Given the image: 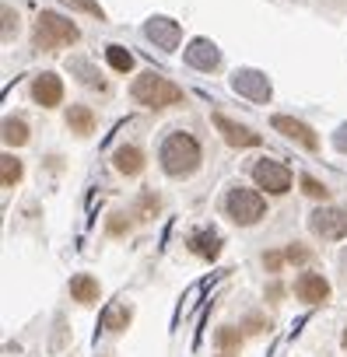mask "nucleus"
Returning a JSON list of instances; mask_svg holds the SVG:
<instances>
[{"mask_svg": "<svg viewBox=\"0 0 347 357\" xmlns=\"http://www.w3.org/2000/svg\"><path fill=\"white\" fill-rule=\"evenodd\" d=\"M158 165L168 178H190L204 165V147L193 133L172 130V133H165V140L158 147Z\"/></svg>", "mask_w": 347, "mask_h": 357, "instance_id": "1", "label": "nucleus"}, {"mask_svg": "<svg viewBox=\"0 0 347 357\" xmlns=\"http://www.w3.org/2000/svg\"><path fill=\"white\" fill-rule=\"evenodd\" d=\"M81 39V29L67 18V15H57V11H43L32 25V46L39 53H57V50H67Z\"/></svg>", "mask_w": 347, "mask_h": 357, "instance_id": "2", "label": "nucleus"}, {"mask_svg": "<svg viewBox=\"0 0 347 357\" xmlns=\"http://www.w3.org/2000/svg\"><path fill=\"white\" fill-rule=\"evenodd\" d=\"M130 98H133L137 105H144V109L161 112V109L179 105L186 95H183V88H179V84H172L168 77H161V74L147 70V74H140V77L130 84Z\"/></svg>", "mask_w": 347, "mask_h": 357, "instance_id": "3", "label": "nucleus"}, {"mask_svg": "<svg viewBox=\"0 0 347 357\" xmlns=\"http://www.w3.org/2000/svg\"><path fill=\"white\" fill-rule=\"evenodd\" d=\"M225 214L239 225V228H253L267 218V200L260 190H249V186H232L225 193Z\"/></svg>", "mask_w": 347, "mask_h": 357, "instance_id": "4", "label": "nucleus"}, {"mask_svg": "<svg viewBox=\"0 0 347 357\" xmlns=\"http://www.w3.org/2000/svg\"><path fill=\"white\" fill-rule=\"evenodd\" d=\"M309 231L323 242H340L347 238V211L344 207H316L309 214Z\"/></svg>", "mask_w": 347, "mask_h": 357, "instance_id": "5", "label": "nucleus"}, {"mask_svg": "<svg viewBox=\"0 0 347 357\" xmlns=\"http://www.w3.org/2000/svg\"><path fill=\"white\" fill-rule=\"evenodd\" d=\"M291 168L288 165H281V161H256L253 165V183L260 186V190H267V197H284L288 190H291Z\"/></svg>", "mask_w": 347, "mask_h": 357, "instance_id": "6", "label": "nucleus"}, {"mask_svg": "<svg viewBox=\"0 0 347 357\" xmlns=\"http://www.w3.org/2000/svg\"><path fill=\"white\" fill-rule=\"evenodd\" d=\"M270 126H274L277 133H284L288 140H295L298 147H305V151H319V137H316V130H312L309 123H302V119H295V116L277 112V116L270 119Z\"/></svg>", "mask_w": 347, "mask_h": 357, "instance_id": "7", "label": "nucleus"}, {"mask_svg": "<svg viewBox=\"0 0 347 357\" xmlns=\"http://www.w3.org/2000/svg\"><path fill=\"white\" fill-rule=\"evenodd\" d=\"M214 126H218V133L225 137L228 147H239V151H242V147H260V144H263V137H260L256 130H249V126L228 119L225 112H214Z\"/></svg>", "mask_w": 347, "mask_h": 357, "instance_id": "8", "label": "nucleus"}, {"mask_svg": "<svg viewBox=\"0 0 347 357\" xmlns=\"http://www.w3.org/2000/svg\"><path fill=\"white\" fill-rule=\"evenodd\" d=\"M295 298L305 301V305H323V301L330 298V280H326L323 273L305 270V273H298V280H295Z\"/></svg>", "mask_w": 347, "mask_h": 357, "instance_id": "9", "label": "nucleus"}, {"mask_svg": "<svg viewBox=\"0 0 347 357\" xmlns=\"http://www.w3.org/2000/svg\"><path fill=\"white\" fill-rule=\"evenodd\" d=\"M32 98H36V105H43V109H57V105L64 102V81H60L53 70L39 74V77L32 81Z\"/></svg>", "mask_w": 347, "mask_h": 357, "instance_id": "10", "label": "nucleus"}, {"mask_svg": "<svg viewBox=\"0 0 347 357\" xmlns=\"http://www.w3.org/2000/svg\"><path fill=\"white\" fill-rule=\"evenodd\" d=\"M144 165H147V158H144V151H140L137 144H119V147L112 151V168H116L119 175H126V178L140 175Z\"/></svg>", "mask_w": 347, "mask_h": 357, "instance_id": "11", "label": "nucleus"}, {"mask_svg": "<svg viewBox=\"0 0 347 357\" xmlns=\"http://www.w3.org/2000/svg\"><path fill=\"white\" fill-rule=\"evenodd\" d=\"M232 88H235L239 95L256 98V102H267V98H270V81H267L263 74H256V70H239V74L232 77Z\"/></svg>", "mask_w": 347, "mask_h": 357, "instance_id": "12", "label": "nucleus"}, {"mask_svg": "<svg viewBox=\"0 0 347 357\" xmlns=\"http://www.w3.org/2000/svg\"><path fill=\"white\" fill-rule=\"evenodd\" d=\"M186 63L197 67V70H214V67L221 63V53H218L214 43H207V39H193L190 50H186Z\"/></svg>", "mask_w": 347, "mask_h": 357, "instance_id": "13", "label": "nucleus"}, {"mask_svg": "<svg viewBox=\"0 0 347 357\" xmlns=\"http://www.w3.org/2000/svg\"><path fill=\"white\" fill-rule=\"evenodd\" d=\"M144 36L151 43H158L161 50H176V43H179V29H176V22H168V18H151Z\"/></svg>", "mask_w": 347, "mask_h": 357, "instance_id": "14", "label": "nucleus"}, {"mask_svg": "<svg viewBox=\"0 0 347 357\" xmlns=\"http://www.w3.org/2000/svg\"><path fill=\"white\" fill-rule=\"evenodd\" d=\"M71 298H74L77 305H98L102 284H98L91 273H77V277H71Z\"/></svg>", "mask_w": 347, "mask_h": 357, "instance_id": "15", "label": "nucleus"}, {"mask_svg": "<svg viewBox=\"0 0 347 357\" xmlns=\"http://www.w3.org/2000/svg\"><path fill=\"white\" fill-rule=\"evenodd\" d=\"M186 245H190V252H197L200 259H218V252H221V235L200 228V231H193V235L186 238Z\"/></svg>", "mask_w": 347, "mask_h": 357, "instance_id": "16", "label": "nucleus"}, {"mask_svg": "<svg viewBox=\"0 0 347 357\" xmlns=\"http://www.w3.org/2000/svg\"><path fill=\"white\" fill-rule=\"evenodd\" d=\"M67 126H71V133H77V137H91V133H95V112H91L88 105H71V109H67Z\"/></svg>", "mask_w": 347, "mask_h": 357, "instance_id": "17", "label": "nucleus"}, {"mask_svg": "<svg viewBox=\"0 0 347 357\" xmlns=\"http://www.w3.org/2000/svg\"><path fill=\"white\" fill-rule=\"evenodd\" d=\"M4 144L8 147H22V144H29V123L25 119H18V116H4Z\"/></svg>", "mask_w": 347, "mask_h": 357, "instance_id": "18", "label": "nucleus"}, {"mask_svg": "<svg viewBox=\"0 0 347 357\" xmlns=\"http://www.w3.org/2000/svg\"><path fill=\"white\" fill-rule=\"evenodd\" d=\"M22 175H25V168H22V161L15 154L0 158V186H4V190H15L22 183Z\"/></svg>", "mask_w": 347, "mask_h": 357, "instance_id": "19", "label": "nucleus"}, {"mask_svg": "<svg viewBox=\"0 0 347 357\" xmlns=\"http://www.w3.org/2000/svg\"><path fill=\"white\" fill-rule=\"evenodd\" d=\"M130 319H133V312H130L126 305H112V308L105 312V319H102V329H105V333H123V329L130 326Z\"/></svg>", "mask_w": 347, "mask_h": 357, "instance_id": "20", "label": "nucleus"}, {"mask_svg": "<svg viewBox=\"0 0 347 357\" xmlns=\"http://www.w3.org/2000/svg\"><path fill=\"white\" fill-rule=\"evenodd\" d=\"M105 60H109V67L112 70H119V74H130L133 70V53L130 50H123V46H105Z\"/></svg>", "mask_w": 347, "mask_h": 357, "instance_id": "21", "label": "nucleus"}, {"mask_svg": "<svg viewBox=\"0 0 347 357\" xmlns=\"http://www.w3.org/2000/svg\"><path fill=\"white\" fill-rule=\"evenodd\" d=\"M242 340H246V336H242L239 326H218V329H214V343H218L221 350H239Z\"/></svg>", "mask_w": 347, "mask_h": 357, "instance_id": "22", "label": "nucleus"}, {"mask_svg": "<svg viewBox=\"0 0 347 357\" xmlns=\"http://www.w3.org/2000/svg\"><path fill=\"white\" fill-rule=\"evenodd\" d=\"M298 183H302V193H305V197H312V200H323V204L330 200V190L319 183V178H312V175H302Z\"/></svg>", "mask_w": 347, "mask_h": 357, "instance_id": "23", "label": "nucleus"}, {"mask_svg": "<svg viewBox=\"0 0 347 357\" xmlns=\"http://www.w3.org/2000/svg\"><path fill=\"white\" fill-rule=\"evenodd\" d=\"M64 8H71V11H84V15H91V18H105V11H102V4L98 0H60Z\"/></svg>", "mask_w": 347, "mask_h": 357, "instance_id": "24", "label": "nucleus"}, {"mask_svg": "<svg viewBox=\"0 0 347 357\" xmlns=\"http://www.w3.org/2000/svg\"><path fill=\"white\" fill-rule=\"evenodd\" d=\"M71 67H74V70H81V74H84V77H81V81H84V84H88V88H98V91H102V88H105V81H102V77H98V74H95V70H91V67H88V63H81V60H74V63H71Z\"/></svg>", "mask_w": 347, "mask_h": 357, "instance_id": "25", "label": "nucleus"}, {"mask_svg": "<svg viewBox=\"0 0 347 357\" xmlns=\"http://www.w3.org/2000/svg\"><path fill=\"white\" fill-rule=\"evenodd\" d=\"M284 256H288V263H309L312 249H305L302 242H291V245H284Z\"/></svg>", "mask_w": 347, "mask_h": 357, "instance_id": "26", "label": "nucleus"}, {"mask_svg": "<svg viewBox=\"0 0 347 357\" xmlns=\"http://www.w3.org/2000/svg\"><path fill=\"white\" fill-rule=\"evenodd\" d=\"M11 36H18V11L4 4V43H11Z\"/></svg>", "mask_w": 347, "mask_h": 357, "instance_id": "27", "label": "nucleus"}, {"mask_svg": "<svg viewBox=\"0 0 347 357\" xmlns=\"http://www.w3.org/2000/svg\"><path fill=\"white\" fill-rule=\"evenodd\" d=\"M158 207H161V204H158V197H154V193H144V197H140V211H137V218H140V221H147V218H154V214H158Z\"/></svg>", "mask_w": 347, "mask_h": 357, "instance_id": "28", "label": "nucleus"}, {"mask_svg": "<svg viewBox=\"0 0 347 357\" xmlns=\"http://www.w3.org/2000/svg\"><path fill=\"white\" fill-rule=\"evenodd\" d=\"M105 231H109V235H126V231H130V218H126V214H109Z\"/></svg>", "mask_w": 347, "mask_h": 357, "instance_id": "29", "label": "nucleus"}, {"mask_svg": "<svg viewBox=\"0 0 347 357\" xmlns=\"http://www.w3.org/2000/svg\"><path fill=\"white\" fill-rule=\"evenodd\" d=\"M284 263H288V256H284V249H281V252H263V266H267L270 273H277V270H281Z\"/></svg>", "mask_w": 347, "mask_h": 357, "instance_id": "30", "label": "nucleus"}, {"mask_svg": "<svg viewBox=\"0 0 347 357\" xmlns=\"http://www.w3.org/2000/svg\"><path fill=\"white\" fill-rule=\"evenodd\" d=\"M337 147L347 154V126H340V130H337Z\"/></svg>", "mask_w": 347, "mask_h": 357, "instance_id": "31", "label": "nucleus"}, {"mask_svg": "<svg viewBox=\"0 0 347 357\" xmlns=\"http://www.w3.org/2000/svg\"><path fill=\"white\" fill-rule=\"evenodd\" d=\"M344 347H347V329H344Z\"/></svg>", "mask_w": 347, "mask_h": 357, "instance_id": "32", "label": "nucleus"}, {"mask_svg": "<svg viewBox=\"0 0 347 357\" xmlns=\"http://www.w3.org/2000/svg\"><path fill=\"white\" fill-rule=\"evenodd\" d=\"M344 263H347V249H344Z\"/></svg>", "mask_w": 347, "mask_h": 357, "instance_id": "33", "label": "nucleus"}, {"mask_svg": "<svg viewBox=\"0 0 347 357\" xmlns=\"http://www.w3.org/2000/svg\"><path fill=\"white\" fill-rule=\"evenodd\" d=\"M221 357H225V354H221Z\"/></svg>", "mask_w": 347, "mask_h": 357, "instance_id": "34", "label": "nucleus"}]
</instances>
